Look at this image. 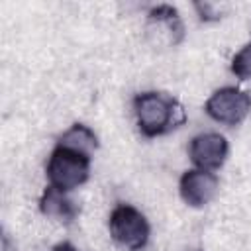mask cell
Segmentation results:
<instances>
[{"mask_svg": "<svg viewBox=\"0 0 251 251\" xmlns=\"http://www.w3.org/2000/svg\"><path fill=\"white\" fill-rule=\"evenodd\" d=\"M137 127L147 137L169 133L184 122V110L173 96L165 92H143L133 100Z\"/></svg>", "mask_w": 251, "mask_h": 251, "instance_id": "cell-1", "label": "cell"}, {"mask_svg": "<svg viewBox=\"0 0 251 251\" xmlns=\"http://www.w3.org/2000/svg\"><path fill=\"white\" fill-rule=\"evenodd\" d=\"M90 173V155L69 145L57 143L47 163L49 186H55L63 192H69L82 182H86Z\"/></svg>", "mask_w": 251, "mask_h": 251, "instance_id": "cell-2", "label": "cell"}, {"mask_svg": "<svg viewBox=\"0 0 251 251\" xmlns=\"http://www.w3.org/2000/svg\"><path fill=\"white\" fill-rule=\"evenodd\" d=\"M110 233L120 245L135 251L147 243L149 224L137 208L129 204H120L110 216Z\"/></svg>", "mask_w": 251, "mask_h": 251, "instance_id": "cell-3", "label": "cell"}, {"mask_svg": "<svg viewBox=\"0 0 251 251\" xmlns=\"http://www.w3.org/2000/svg\"><path fill=\"white\" fill-rule=\"evenodd\" d=\"M251 110V96L239 88L226 86L216 90L208 102H206V112L212 120L227 126H235L245 120V116Z\"/></svg>", "mask_w": 251, "mask_h": 251, "instance_id": "cell-4", "label": "cell"}, {"mask_svg": "<svg viewBox=\"0 0 251 251\" xmlns=\"http://www.w3.org/2000/svg\"><path fill=\"white\" fill-rule=\"evenodd\" d=\"M227 141L220 133H200L190 141V159L202 171L220 169L227 157Z\"/></svg>", "mask_w": 251, "mask_h": 251, "instance_id": "cell-5", "label": "cell"}, {"mask_svg": "<svg viewBox=\"0 0 251 251\" xmlns=\"http://www.w3.org/2000/svg\"><path fill=\"white\" fill-rule=\"evenodd\" d=\"M180 196L182 200L192 206V208H200L206 206L218 192V178L214 173L210 171H202V169H194V171H186L180 176Z\"/></svg>", "mask_w": 251, "mask_h": 251, "instance_id": "cell-6", "label": "cell"}, {"mask_svg": "<svg viewBox=\"0 0 251 251\" xmlns=\"http://www.w3.org/2000/svg\"><path fill=\"white\" fill-rule=\"evenodd\" d=\"M182 24L178 18V12L171 6H157L149 12L147 22V33L155 35L157 41H163L167 45H176L182 39Z\"/></svg>", "mask_w": 251, "mask_h": 251, "instance_id": "cell-7", "label": "cell"}, {"mask_svg": "<svg viewBox=\"0 0 251 251\" xmlns=\"http://www.w3.org/2000/svg\"><path fill=\"white\" fill-rule=\"evenodd\" d=\"M39 206H41V212L45 216H51V218H57V220H65V222H71L75 216H76V206L73 200L67 198V194L55 186H47L41 200H39Z\"/></svg>", "mask_w": 251, "mask_h": 251, "instance_id": "cell-8", "label": "cell"}, {"mask_svg": "<svg viewBox=\"0 0 251 251\" xmlns=\"http://www.w3.org/2000/svg\"><path fill=\"white\" fill-rule=\"evenodd\" d=\"M59 143L69 145V147L78 149V151L88 153V155H92V151H94L96 145H98L94 131H92L90 127L82 126V124H75L71 129H67V131L63 133V137L59 139Z\"/></svg>", "mask_w": 251, "mask_h": 251, "instance_id": "cell-9", "label": "cell"}, {"mask_svg": "<svg viewBox=\"0 0 251 251\" xmlns=\"http://www.w3.org/2000/svg\"><path fill=\"white\" fill-rule=\"evenodd\" d=\"M231 73L241 80L251 78V43H247L241 51L235 53L231 61Z\"/></svg>", "mask_w": 251, "mask_h": 251, "instance_id": "cell-10", "label": "cell"}, {"mask_svg": "<svg viewBox=\"0 0 251 251\" xmlns=\"http://www.w3.org/2000/svg\"><path fill=\"white\" fill-rule=\"evenodd\" d=\"M51 251H76V249H75L71 243H67V241H65V243H59V245H55Z\"/></svg>", "mask_w": 251, "mask_h": 251, "instance_id": "cell-11", "label": "cell"}]
</instances>
